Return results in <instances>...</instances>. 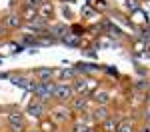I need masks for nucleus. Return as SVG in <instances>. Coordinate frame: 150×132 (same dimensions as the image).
<instances>
[{
	"label": "nucleus",
	"mask_w": 150,
	"mask_h": 132,
	"mask_svg": "<svg viewBox=\"0 0 150 132\" xmlns=\"http://www.w3.org/2000/svg\"><path fill=\"white\" fill-rule=\"evenodd\" d=\"M52 96L58 98V100H68L70 96H72V88L70 86H64V84L52 86Z\"/></svg>",
	"instance_id": "1"
},
{
	"label": "nucleus",
	"mask_w": 150,
	"mask_h": 132,
	"mask_svg": "<svg viewBox=\"0 0 150 132\" xmlns=\"http://www.w3.org/2000/svg\"><path fill=\"white\" fill-rule=\"evenodd\" d=\"M8 124H10L12 132H22V130H24L22 114H18V112H12L10 116H8Z\"/></svg>",
	"instance_id": "2"
},
{
	"label": "nucleus",
	"mask_w": 150,
	"mask_h": 132,
	"mask_svg": "<svg viewBox=\"0 0 150 132\" xmlns=\"http://www.w3.org/2000/svg\"><path fill=\"white\" fill-rule=\"evenodd\" d=\"M34 92L40 96L42 100H48V98L52 96V84L50 82H40L38 86H34Z\"/></svg>",
	"instance_id": "3"
},
{
	"label": "nucleus",
	"mask_w": 150,
	"mask_h": 132,
	"mask_svg": "<svg viewBox=\"0 0 150 132\" xmlns=\"http://www.w3.org/2000/svg\"><path fill=\"white\" fill-rule=\"evenodd\" d=\"M52 14H54V6L50 4V2H44V4H40V8H38V16L40 18H52Z\"/></svg>",
	"instance_id": "4"
},
{
	"label": "nucleus",
	"mask_w": 150,
	"mask_h": 132,
	"mask_svg": "<svg viewBox=\"0 0 150 132\" xmlns=\"http://www.w3.org/2000/svg\"><path fill=\"white\" fill-rule=\"evenodd\" d=\"M72 108H74V110H86V108H88V98H84V96L74 98V100H72Z\"/></svg>",
	"instance_id": "5"
},
{
	"label": "nucleus",
	"mask_w": 150,
	"mask_h": 132,
	"mask_svg": "<svg viewBox=\"0 0 150 132\" xmlns=\"http://www.w3.org/2000/svg\"><path fill=\"white\" fill-rule=\"evenodd\" d=\"M42 104H38V102H34V104H30V106L26 108V114H30V116H34V118H38L40 114H42Z\"/></svg>",
	"instance_id": "6"
},
{
	"label": "nucleus",
	"mask_w": 150,
	"mask_h": 132,
	"mask_svg": "<svg viewBox=\"0 0 150 132\" xmlns=\"http://www.w3.org/2000/svg\"><path fill=\"white\" fill-rule=\"evenodd\" d=\"M52 118L58 120V122H64V120L68 118V110H64V108H56V110L52 112Z\"/></svg>",
	"instance_id": "7"
},
{
	"label": "nucleus",
	"mask_w": 150,
	"mask_h": 132,
	"mask_svg": "<svg viewBox=\"0 0 150 132\" xmlns=\"http://www.w3.org/2000/svg\"><path fill=\"white\" fill-rule=\"evenodd\" d=\"M22 20H20V16H16V14H10V16H6V26H10V28H16V26H20Z\"/></svg>",
	"instance_id": "8"
},
{
	"label": "nucleus",
	"mask_w": 150,
	"mask_h": 132,
	"mask_svg": "<svg viewBox=\"0 0 150 132\" xmlns=\"http://www.w3.org/2000/svg\"><path fill=\"white\" fill-rule=\"evenodd\" d=\"M116 128H118V122H114V120H104L102 122V130L104 132H116Z\"/></svg>",
	"instance_id": "9"
},
{
	"label": "nucleus",
	"mask_w": 150,
	"mask_h": 132,
	"mask_svg": "<svg viewBox=\"0 0 150 132\" xmlns=\"http://www.w3.org/2000/svg\"><path fill=\"white\" fill-rule=\"evenodd\" d=\"M94 118L100 120V122H104V120L108 118V112H106V108H96V110H94Z\"/></svg>",
	"instance_id": "10"
},
{
	"label": "nucleus",
	"mask_w": 150,
	"mask_h": 132,
	"mask_svg": "<svg viewBox=\"0 0 150 132\" xmlns=\"http://www.w3.org/2000/svg\"><path fill=\"white\" fill-rule=\"evenodd\" d=\"M74 90H76V92H80V94H84V92L88 90V82H86V80H76Z\"/></svg>",
	"instance_id": "11"
},
{
	"label": "nucleus",
	"mask_w": 150,
	"mask_h": 132,
	"mask_svg": "<svg viewBox=\"0 0 150 132\" xmlns=\"http://www.w3.org/2000/svg\"><path fill=\"white\" fill-rule=\"evenodd\" d=\"M28 24H30L32 28H44V26H46V20L40 18V16H34V20H30Z\"/></svg>",
	"instance_id": "12"
},
{
	"label": "nucleus",
	"mask_w": 150,
	"mask_h": 132,
	"mask_svg": "<svg viewBox=\"0 0 150 132\" xmlns=\"http://www.w3.org/2000/svg\"><path fill=\"white\" fill-rule=\"evenodd\" d=\"M50 32L56 34V36H64V34H66V26H64V24H56V26L50 28Z\"/></svg>",
	"instance_id": "13"
},
{
	"label": "nucleus",
	"mask_w": 150,
	"mask_h": 132,
	"mask_svg": "<svg viewBox=\"0 0 150 132\" xmlns=\"http://www.w3.org/2000/svg\"><path fill=\"white\" fill-rule=\"evenodd\" d=\"M94 98H96L100 104H106V102H108V92H106V90H98V92L94 94Z\"/></svg>",
	"instance_id": "14"
},
{
	"label": "nucleus",
	"mask_w": 150,
	"mask_h": 132,
	"mask_svg": "<svg viewBox=\"0 0 150 132\" xmlns=\"http://www.w3.org/2000/svg\"><path fill=\"white\" fill-rule=\"evenodd\" d=\"M116 132H132V124L130 122H122V124H118Z\"/></svg>",
	"instance_id": "15"
},
{
	"label": "nucleus",
	"mask_w": 150,
	"mask_h": 132,
	"mask_svg": "<svg viewBox=\"0 0 150 132\" xmlns=\"http://www.w3.org/2000/svg\"><path fill=\"white\" fill-rule=\"evenodd\" d=\"M40 78H42V82H50V76H52V70H40Z\"/></svg>",
	"instance_id": "16"
},
{
	"label": "nucleus",
	"mask_w": 150,
	"mask_h": 132,
	"mask_svg": "<svg viewBox=\"0 0 150 132\" xmlns=\"http://www.w3.org/2000/svg\"><path fill=\"white\" fill-rule=\"evenodd\" d=\"M74 74H76V70H72V68H66V70L60 72V76H62V78H72Z\"/></svg>",
	"instance_id": "17"
},
{
	"label": "nucleus",
	"mask_w": 150,
	"mask_h": 132,
	"mask_svg": "<svg viewBox=\"0 0 150 132\" xmlns=\"http://www.w3.org/2000/svg\"><path fill=\"white\" fill-rule=\"evenodd\" d=\"M94 6H96L98 10H100V8L106 10V8H108V2H106V0H96V2H94Z\"/></svg>",
	"instance_id": "18"
},
{
	"label": "nucleus",
	"mask_w": 150,
	"mask_h": 132,
	"mask_svg": "<svg viewBox=\"0 0 150 132\" xmlns=\"http://www.w3.org/2000/svg\"><path fill=\"white\" fill-rule=\"evenodd\" d=\"M74 132H88V126H84V124H76V126H74Z\"/></svg>",
	"instance_id": "19"
},
{
	"label": "nucleus",
	"mask_w": 150,
	"mask_h": 132,
	"mask_svg": "<svg viewBox=\"0 0 150 132\" xmlns=\"http://www.w3.org/2000/svg\"><path fill=\"white\" fill-rule=\"evenodd\" d=\"M82 14H84V16H92L94 10H92V8H86V6H84V8H82Z\"/></svg>",
	"instance_id": "20"
},
{
	"label": "nucleus",
	"mask_w": 150,
	"mask_h": 132,
	"mask_svg": "<svg viewBox=\"0 0 150 132\" xmlns=\"http://www.w3.org/2000/svg\"><path fill=\"white\" fill-rule=\"evenodd\" d=\"M64 40H66V42H68V44H76V42H78V40H76V38H70V36H66V38H64Z\"/></svg>",
	"instance_id": "21"
},
{
	"label": "nucleus",
	"mask_w": 150,
	"mask_h": 132,
	"mask_svg": "<svg viewBox=\"0 0 150 132\" xmlns=\"http://www.w3.org/2000/svg\"><path fill=\"white\" fill-rule=\"evenodd\" d=\"M26 2H28L30 6H38V4H40V0H26Z\"/></svg>",
	"instance_id": "22"
},
{
	"label": "nucleus",
	"mask_w": 150,
	"mask_h": 132,
	"mask_svg": "<svg viewBox=\"0 0 150 132\" xmlns=\"http://www.w3.org/2000/svg\"><path fill=\"white\" fill-rule=\"evenodd\" d=\"M144 118H146V120H150V110H146V114H144Z\"/></svg>",
	"instance_id": "23"
},
{
	"label": "nucleus",
	"mask_w": 150,
	"mask_h": 132,
	"mask_svg": "<svg viewBox=\"0 0 150 132\" xmlns=\"http://www.w3.org/2000/svg\"><path fill=\"white\" fill-rule=\"evenodd\" d=\"M142 132H150V126H144V128H142Z\"/></svg>",
	"instance_id": "24"
},
{
	"label": "nucleus",
	"mask_w": 150,
	"mask_h": 132,
	"mask_svg": "<svg viewBox=\"0 0 150 132\" xmlns=\"http://www.w3.org/2000/svg\"><path fill=\"white\" fill-rule=\"evenodd\" d=\"M0 34H2V26H0Z\"/></svg>",
	"instance_id": "25"
},
{
	"label": "nucleus",
	"mask_w": 150,
	"mask_h": 132,
	"mask_svg": "<svg viewBox=\"0 0 150 132\" xmlns=\"http://www.w3.org/2000/svg\"><path fill=\"white\" fill-rule=\"evenodd\" d=\"M32 132H36V130H32Z\"/></svg>",
	"instance_id": "26"
}]
</instances>
